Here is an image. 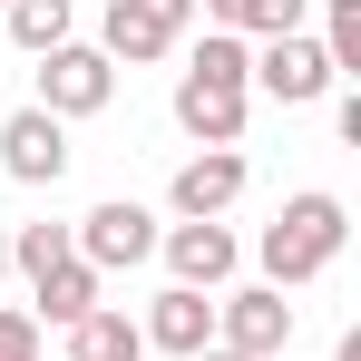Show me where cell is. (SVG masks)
<instances>
[{
  "label": "cell",
  "instance_id": "cell-1",
  "mask_svg": "<svg viewBox=\"0 0 361 361\" xmlns=\"http://www.w3.org/2000/svg\"><path fill=\"white\" fill-rule=\"evenodd\" d=\"M244 68H254V39H235V30H205L195 59L176 68V127L195 147H244V108H254Z\"/></svg>",
  "mask_w": 361,
  "mask_h": 361
},
{
  "label": "cell",
  "instance_id": "cell-2",
  "mask_svg": "<svg viewBox=\"0 0 361 361\" xmlns=\"http://www.w3.org/2000/svg\"><path fill=\"white\" fill-rule=\"evenodd\" d=\"M342 235H352V205H342V195H322V185H302V195H283V215L264 225L254 264H264V283H274V293H293V283H312V274H332V264H342Z\"/></svg>",
  "mask_w": 361,
  "mask_h": 361
},
{
  "label": "cell",
  "instance_id": "cell-3",
  "mask_svg": "<svg viewBox=\"0 0 361 361\" xmlns=\"http://www.w3.org/2000/svg\"><path fill=\"white\" fill-rule=\"evenodd\" d=\"M244 88H254V98H274V108H312V98H332L342 78H332V59H322V39H312V30H283V39H264V49H254Z\"/></svg>",
  "mask_w": 361,
  "mask_h": 361
},
{
  "label": "cell",
  "instance_id": "cell-4",
  "mask_svg": "<svg viewBox=\"0 0 361 361\" xmlns=\"http://www.w3.org/2000/svg\"><path fill=\"white\" fill-rule=\"evenodd\" d=\"M108 98H118V68H108V49H98V39H59V49L39 59V98H30V108H49V118L68 127V118H98Z\"/></svg>",
  "mask_w": 361,
  "mask_h": 361
},
{
  "label": "cell",
  "instance_id": "cell-5",
  "mask_svg": "<svg viewBox=\"0 0 361 361\" xmlns=\"http://www.w3.org/2000/svg\"><path fill=\"white\" fill-rule=\"evenodd\" d=\"M68 254H78L88 274H127V264L157 254V215H147L137 195H108V205H88V215L68 225Z\"/></svg>",
  "mask_w": 361,
  "mask_h": 361
},
{
  "label": "cell",
  "instance_id": "cell-6",
  "mask_svg": "<svg viewBox=\"0 0 361 361\" xmlns=\"http://www.w3.org/2000/svg\"><path fill=\"white\" fill-rule=\"evenodd\" d=\"M185 20H195V0H108L98 49H108V68H147L185 39Z\"/></svg>",
  "mask_w": 361,
  "mask_h": 361
},
{
  "label": "cell",
  "instance_id": "cell-7",
  "mask_svg": "<svg viewBox=\"0 0 361 361\" xmlns=\"http://www.w3.org/2000/svg\"><path fill=\"white\" fill-rule=\"evenodd\" d=\"M215 342L235 361H283L293 352V302L274 293V283H244V293L215 302Z\"/></svg>",
  "mask_w": 361,
  "mask_h": 361
},
{
  "label": "cell",
  "instance_id": "cell-8",
  "mask_svg": "<svg viewBox=\"0 0 361 361\" xmlns=\"http://www.w3.org/2000/svg\"><path fill=\"white\" fill-rule=\"evenodd\" d=\"M244 195V157L235 147H195L166 185V205H176V225H225V205Z\"/></svg>",
  "mask_w": 361,
  "mask_h": 361
},
{
  "label": "cell",
  "instance_id": "cell-9",
  "mask_svg": "<svg viewBox=\"0 0 361 361\" xmlns=\"http://www.w3.org/2000/svg\"><path fill=\"white\" fill-rule=\"evenodd\" d=\"M0 176L10 185H59L68 176V127L49 108H20V118L0 127Z\"/></svg>",
  "mask_w": 361,
  "mask_h": 361
},
{
  "label": "cell",
  "instance_id": "cell-10",
  "mask_svg": "<svg viewBox=\"0 0 361 361\" xmlns=\"http://www.w3.org/2000/svg\"><path fill=\"white\" fill-rule=\"evenodd\" d=\"M157 254H166V274H176L185 293H215V283H235V235H225V225H166V235H157Z\"/></svg>",
  "mask_w": 361,
  "mask_h": 361
},
{
  "label": "cell",
  "instance_id": "cell-11",
  "mask_svg": "<svg viewBox=\"0 0 361 361\" xmlns=\"http://www.w3.org/2000/svg\"><path fill=\"white\" fill-rule=\"evenodd\" d=\"M137 332H147V352L195 361L205 342H215V302H205V293H185V283H166V293L147 302V322H137Z\"/></svg>",
  "mask_w": 361,
  "mask_h": 361
},
{
  "label": "cell",
  "instance_id": "cell-12",
  "mask_svg": "<svg viewBox=\"0 0 361 361\" xmlns=\"http://www.w3.org/2000/svg\"><path fill=\"white\" fill-rule=\"evenodd\" d=\"M30 293H39V312H30V322H39V332L59 322V332H68V322H88V312H98V293H108V274H88V264L68 254V264H49V274H39Z\"/></svg>",
  "mask_w": 361,
  "mask_h": 361
},
{
  "label": "cell",
  "instance_id": "cell-13",
  "mask_svg": "<svg viewBox=\"0 0 361 361\" xmlns=\"http://www.w3.org/2000/svg\"><path fill=\"white\" fill-rule=\"evenodd\" d=\"M68 361H147V332L127 322L118 302H98L88 322H68Z\"/></svg>",
  "mask_w": 361,
  "mask_h": 361
},
{
  "label": "cell",
  "instance_id": "cell-14",
  "mask_svg": "<svg viewBox=\"0 0 361 361\" xmlns=\"http://www.w3.org/2000/svg\"><path fill=\"white\" fill-rule=\"evenodd\" d=\"M0 20H10V39H20L30 59H49V49L68 39V0H10Z\"/></svg>",
  "mask_w": 361,
  "mask_h": 361
},
{
  "label": "cell",
  "instance_id": "cell-15",
  "mask_svg": "<svg viewBox=\"0 0 361 361\" xmlns=\"http://www.w3.org/2000/svg\"><path fill=\"white\" fill-rule=\"evenodd\" d=\"M49 264H68V225H10V274H49Z\"/></svg>",
  "mask_w": 361,
  "mask_h": 361
},
{
  "label": "cell",
  "instance_id": "cell-16",
  "mask_svg": "<svg viewBox=\"0 0 361 361\" xmlns=\"http://www.w3.org/2000/svg\"><path fill=\"white\" fill-rule=\"evenodd\" d=\"M322 59H332V78L361 68V0H332L322 10Z\"/></svg>",
  "mask_w": 361,
  "mask_h": 361
},
{
  "label": "cell",
  "instance_id": "cell-17",
  "mask_svg": "<svg viewBox=\"0 0 361 361\" xmlns=\"http://www.w3.org/2000/svg\"><path fill=\"white\" fill-rule=\"evenodd\" d=\"M302 20H312V0H244L235 39H283V30H302Z\"/></svg>",
  "mask_w": 361,
  "mask_h": 361
},
{
  "label": "cell",
  "instance_id": "cell-18",
  "mask_svg": "<svg viewBox=\"0 0 361 361\" xmlns=\"http://www.w3.org/2000/svg\"><path fill=\"white\" fill-rule=\"evenodd\" d=\"M0 361H39V322L20 302H0Z\"/></svg>",
  "mask_w": 361,
  "mask_h": 361
},
{
  "label": "cell",
  "instance_id": "cell-19",
  "mask_svg": "<svg viewBox=\"0 0 361 361\" xmlns=\"http://www.w3.org/2000/svg\"><path fill=\"white\" fill-rule=\"evenodd\" d=\"M195 10H205L215 30H235V20H244V0H195Z\"/></svg>",
  "mask_w": 361,
  "mask_h": 361
},
{
  "label": "cell",
  "instance_id": "cell-20",
  "mask_svg": "<svg viewBox=\"0 0 361 361\" xmlns=\"http://www.w3.org/2000/svg\"><path fill=\"white\" fill-rule=\"evenodd\" d=\"M195 361H235V352H225V342H205V352H195Z\"/></svg>",
  "mask_w": 361,
  "mask_h": 361
},
{
  "label": "cell",
  "instance_id": "cell-21",
  "mask_svg": "<svg viewBox=\"0 0 361 361\" xmlns=\"http://www.w3.org/2000/svg\"><path fill=\"white\" fill-rule=\"evenodd\" d=\"M0 274H10V225H0Z\"/></svg>",
  "mask_w": 361,
  "mask_h": 361
},
{
  "label": "cell",
  "instance_id": "cell-22",
  "mask_svg": "<svg viewBox=\"0 0 361 361\" xmlns=\"http://www.w3.org/2000/svg\"><path fill=\"white\" fill-rule=\"evenodd\" d=\"M0 10H10V0H0Z\"/></svg>",
  "mask_w": 361,
  "mask_h": 361
}]
</instances>
